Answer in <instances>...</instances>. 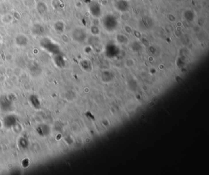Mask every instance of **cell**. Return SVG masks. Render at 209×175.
I'll use <instances>...</instances> for the list:
<instances>
[{
    "instance_id": "cell-1",
    "label": "cell",
    "mask_w": 209,
    "mask_h": 175,
    "mask_svg": "<svg viewBox=\"0 0 209 175\" xmlns=\"http://www.w3.org/2000/svg\"><path fill=\"white\" fill-rule=\"evenodd\" d=\"M36 9L40 15H44L48 11V6L47 4L43 1H39L36 3Z\"/></svg>"
},
{
    "instance_id": "cell-2",
    "label": "cell",
    "mask_w": 209,
    "mask_h": 175,
    "mask_svg": "<svg viewBox=\"0 0 209 175\" xmlns=\"http://www.w3.org/2000/svg\"><path fill=\"white\" fill-rule=\"evenodd\" d=\"M13 19H14V18H13V16L12 15H11V13H7L2 15L1 18V20L3 23L8 25L12 23L13 20Z\"/></svg>"
},
{
    "instance_id": "cell-3",
    "label": "cell",
    "mask_w": 209,
    "mask_h": 175,
    "mask_svg": "<svg viewBox=\"0 0 209 175\" xmlns=\"http://www.w3.org/2000/svg\"><path fill=\"white\" fill-rule=\"evenodd\" d=\"M53 28L58 32H60V31H62L64 30L65 24L61 21H57L55 23H54Z\"/></svg>"
}]
</instances>
